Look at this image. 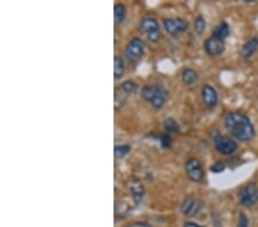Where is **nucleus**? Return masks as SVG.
<instances>
[{"label":"nucleus","mask_w":258,"mask_h":227,"mask_svg":"<svg viewBox=\"0 0 258 227\" xmlns=\"http://www.w3.org/2000/svg\"><path fill=\"white\" fill-rule=\"evenodd\" d=\"M224 124L226 130L233 138L241 143L253 140L256 135V130L253 122L242 112H229L225 115Z\"/></svg>","instance_id":"f257e3e1"},{"label":"nucleus","mask_w":258,"mask_h":227,"mask_svg":"<svg viewBox=\"0 0 258 227\" xmlns=\"http://www.w3.org/2000/svg\"><path fill=\"white\" fill-rule=\"evenodd\" d=\"M140 96L147 102H150L155 109H161L168 97V91L161 84L145 85L141 88Z\"/></svg>","instance_id":"f03ea898"},{"label":"nucleus","mask_w":258,"mask_h":227,"mask_svg":"<svg viewBox=\"0 0 258 227\" xmlns=\"http://www.w3.org/2000/svg\"><path fill=\"white\" fill-rule=\"evenodd\" d=\"M145 54V43L139 37L132 38L125 47V58L130 63H138Z\"/></svg>","instance_id":"7ed1b4c3"},{"label":"nucleus","mask_w":258,"mask_h":227,"mask_svg":"<svg viewBox=\"0 0 258 227\" xmlns=\"http://www.w3.org/2000/svg\"><path fill=\"white\" fill-rule=\"evenodd\" d=\"M139 29L144 36L153 43L159 42L160 37H161V29H160L159 22L153 17L143 18L140 22Z\"/></svg>","instance_id":"20e7f679"},{"label":"nucleus","mask_w":258,"mask_h":227,"mask_svg":"<svg viewBox=\"0 0 258 227\" xmlns=\"http://www.w3.org/2000/svg\"><path fill=\"white\" fill-rule=\"evenodd\" d=\"M212 140L216 151L222 155H231L238 149V144L234 139L220 134L218 132H216V134L213 135Z\"/></svg>","instance_id":"39448f33"},{"label":"nucleus","mask_w":258,"mask_h":227,"mask_svg":"<svg viewBox=\"0 0 258 227\" xmlns=\"http://www.w3.org/2000/svg\"><path fill=\"white\" fill-rule=\"evenodd\" d=\"M239 202L242 207L251 208L258 203V186L256 182L244 185L239 194Z\"/></svg>","instance_id":"423d86ee"},{"label":"nucleus","mask_w":258,"mask_h":227,"mask_svg":"<svg viewBox=\"0 0 258 227\" xmlns=\"http://www.w3.org/2000/svg\"><path fill=\"white\" fill-rule=\"evenodd\" d=\"M185 171L187 178L193 182H201L204 179V170L202 164L196 157H191L185 163Z\"/></svg>","instance_id":"0eeeda50"},{"label":"nucleus","mask_w":258,"mask_h":227,"mask_svg":"<svg viewBox=\"0 0 258 227\" xmlns=\"http://www.w3.org/2000/svg\"><path fill=\"white\" fill-rule=\"evenodd\" d=\"M203 202L194 196H187L180 204V213L185 217H194L202 210Z\"/></svg>","instance_id":"6e6552de"},{"label":"nucleus","mask_w":258,"mask_h":227,"mask_svg":"<svg viewBox=\"0 0 258 227\" xmlns=\"http://www.w3.org/2000/svg\"><path fill=\"white\" fill-rule=\"evenodd\" d=\"M163 25H164V29L168 33L176 36V34L182 33L188 29V23L187 21H185L184 18L180 17H169L165 18L163 21Z\"/></svg>","instance_id":"1a4fd4ad"},{"label":"nucleus","mask_w":258,"mask_h":227,"mask_svg":"<svg viewBox=\"0 0 258 227\" xmlns=\"http://www.w3.org/2000/svg\"><path fill=\"white\" fill-rule=\"evenodd\" d=\"M203 49L209 56H219L225 52V40L211 36L206 39V42L203 44Z\"/></svg>","instance_id":"9d476101"},{"label":"nucleus","mask_w":258,"mask_h":227,"mask_svg":"<svg viewBox=\"0 0 258 227\" xmlns=\"http://www.w3.org/2000/svg\"><path fill=\"white\" fill-rule=\"evenodd\" d=\"M201 97H202L203 103L208 109L216 108V106L218 105V93H217L216 88L212 87L211 85H203L202 90H201Z\"/></svg>","instance_id":"9b49d317"},{"label":"nucleus","mask_w":258,"mask_h":227,"mask_svg":"<svg viewBox=\"0 0 258 227\" xmlns=\"http://www.w3.org/2000/svg\"><path fill=\"white\" fill-rule=\"evenodd\" d=\"M258 50V36H255L248 39L240 49V55L242 58L248 60L253 56Z\"/></svg>","instance_id":"f8f14e48"},{"label":"nucleus","mask_w":258,"mask_h":227,"mask_svg":"<svg viewBox=\"0 0 258 227\" xmlns=\"http://www.w3.org/2000/svg\"><path fill=\"white\" fill-rule=\"evenodd\" d=\"M129 96H131L130 93L127 92V91L123 88L121 85L115 88V93H114V99H115V109L119 110L123 107V105L125 103V101L128 100Z\"/></svg>","instance_id":"ddd939ff"},{"label":"nucleus","mask_w":258,"mask_h":227,"mask_svg":"<svg viewBox=\"0 0 258 227\" xmlns=\"http://www.w3.org/2000/svg\"><path fill=\"white\" fill-rule=\"evenodd\" d=\"M199 81V74L192 68H185L181 71V81L185 85H193L194 83Z\"/></svg>","instance_id":"4468645a"},{"label":"nucleus","mask_w":258,"mask_h":227,"mask_svg":"<svg viewBox=\"0 0 258 227\" xmlns=\"http://www.w3.org/2000/svg\"><path fill=\"white\" fill-rule=\"evenodd\" d=\"M211 36L225 40L229 36V25L226 21H220L212 31Z\"/></svg>","instance_id":"2eb2a0df"},{"label":"nucleus","mask_w":258,"mask_h":227,"mask_svg":"<svg viewBox=\"0 0 258 227\" xmlns=\"http://www.w3.org/2000/svg\"><path fill=\"white\" fill-rule=\"evenodd\" d=\"M131 193H132V197H133V200L136 203H139L141 201V198L144 196V187L143 185H141L140 181H138L134 179V180H132L131 182Z\"/></svg>","instance_id":"dca6fc26"},{"label":"nucleus","mask_w":258,"mask_h":227,"mask_svg":"<svg viewBox=\"0 0 258 227\" xmlns=\"http://www.w3.org/2000/svg\"><path fill=\"white\" fill-rule=\"evenodd\" d=\"M125 72V63L122 56L115 55L114 58V77L115 80H119L124 76Z\"/></svg>","instance_id":"f3484780"},{"label":"nucleus","mask_w":258,"mask_h":227,"mask_svg":"<svg viewBox=\"0 0 258 227\" xmlns=\"http://www.w3.org/2000/svg\"><path fill=\"white\" fill-rule=\"evenodd\" d=\"M127 16V8L123 4H116L114 6V18L116 24H122Z\"/></svg>","instance_id":"a211bd4d"},{"label":"nucleus","mask_w":258,"mask_h":227,"mask_svg":"<svg viewBox=\"0 0 258 227\" xmlns=\"http://www.w3.org/2000/svg\"><path fill=\"white\" fill-rule=\"evenodd\" d=\"M207 28V22L206 18H204L203 15H197L194 20V31L196 32L199 36L204 33Z\"/></svg>","instance_id":"6ab92c4d"},{"label":"nucleus","mask_w":258,"mask_h":227,"mask_svg":"<svg viewBox=\"0 0 258 227\" xmlns=\"http://www.w3.org/2000/svg\"><path fill=\"white\" fill-rule=\"evenodd\" d=\"M164 129L168 132H174V133H177V132L180 131V126L171 117L166 118L164 121Z\"/></svg>","instance_id":"aec40b11"},{"label":"nucleus","mask_w":258,"mask_h":227,"mask_svg":"<svg viewBox=\"0 0 258 227\" xmlns=\"http://www.w3.org/2000/svg\"><path fill=\"white\" fill-rule=\"evenodd\" d=\"M115 151V156L118 157V159H122L125 155H128L131 151V147L129 145H116L114 148Z\"/></svg>","instance_id":"412c9836"},{"label":"nucleus","mask_w":258,"mask_h":227,"mask_svg":"<svg viewBox=\"0 0 258 227\" xmlns=\"http://www.w3.org/2000/svg\"><path fill=\"white\" fill-rule=\"evenodd\" d=\"M237 227H249V218H248L247 214L244 212H241L239 214Z\"/></svg>","instance_id":"4be33fe9"},{"label":"nucleus","mask_w":258,"mask_h":227,"mask_svg":"<svg viewBox=\"0 0 258 227\" xmlns=\"http://www.w3.org/2000/svg\"><path fill=\"white\" fill-rule=\"evenodd\" d=\"M160 143H161L163 148H169L171 146V137L169 134H162L160 137Z\"/></svg>","instance_id":"5701e85b"},{"label":"nucleus","mask_w":258,"mask_h":227,"mask_svg":"<svg viewBox=\"0 0 258 227\" xmlns=\"http://www.w3.org/2000/svg\"><path fill=\"white\" fill-rule=\"evenodd\" d=\"M210 171L213 173H220V172L225 171V164L223 162H217L213 164L211 168H210Z\"/></svg>","instance_id":"b1692460"},{"label":"nucleus","mask_w":258,"mask_h":227,"mask_svg":"<svg viewBox=\"0 0 258 227\" xmlns=\"http://www.w3.org/2000/svg\"><path fill=\"white\" fill-rule=\"evenodd\" d=\"M127 227H152V225H149L146 222H134L132 224H129Z\"/></svg>","instance_id":"393cba45"},{"label":"nucleus","mask_w":258,"mask_h":227,"mask_svg":"<svg viewBox=\"0 0 258 227\" xmlns=\"http://www.w3.org/2000/svg\"><path fill=\"white\" fill-rule=\"evenodd\" d=\"M182 227H203V226H201L200 224H197V223H193V222H186L184 224V226Z\"/></svg>","instance_id":"a878e982"}]
</instances>
